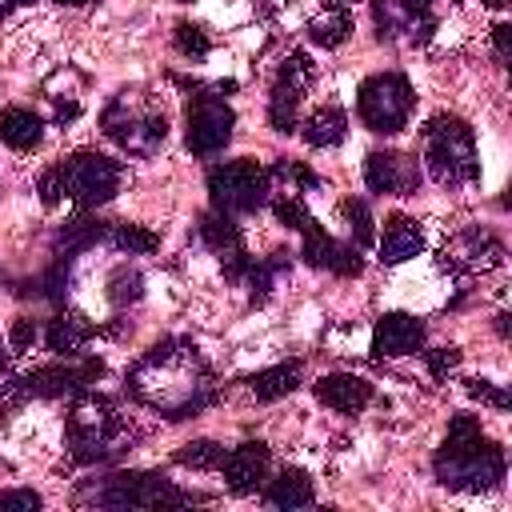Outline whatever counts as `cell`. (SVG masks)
Wrapping results in <instances>:
<instances>
[{"instance_id": "obj_1", "label": "cell", "mask_w": 512, "mask_h": 512, "mask_svg": "<svg viewBox=\"0 0 512 512\" xmlns=\"http://www.w3.org/2000/svg\"><path fill=\"white\" fill-rule=\"evenodd\" d=\"M128 392L164 420H184L212 400L216 384L192 340H164L136 360L128 372Z\"/></svg>"}, {"instance_id": "obj_2", "label": "cell", "mask_w": 512, "mask_h": 512, "mask_svg": "<svg viewBox=\"0 0 512 512\" xmlns=\"http://www.w3.org/2000/svg\"><path fill=\"white\" fill-rule=\"evenodd\" d=\"M436 480L444 488H460V492H488L504 480V452L480 432V420L472 416H456L448 424L444 448L436 452Z\"/></svg>"}, {"instance_id": "obj_3", "label": "cell", "mask_w": 512, "mask_h": 512, "mask_svg": "<svg viewBox=\"0 0 512 512\" xmlns=\"http://www.w3.org/2000/svg\"><path fill=\"white\" fill-rule=\"evenodd\" d=\"M124 432H128V424L108 396H96V392L76 396V404L68 412V448L80 464H100V460L120 456Z\"/></svg>"}, {"instance_id": "obj_4", "label": "cell", "mask_w": 512, "mask_h": 512, "mask_svg": "<svg viewBox=\"0 0 512 512\" xmlns=\"http://www.w3.org/2000/svg\"><path fill=\"white\" fill-rule=\"evenodd\" d=\"M424 164L432 172L436 184L456 188L480 176V160H476V136L468 128V120L460 116H432L424 124Z\"/></svg>"}, {"instance_id": "obj_5", "label": "cell", "mask_w": 512, "mask_h": 512, "mask_svg": "<svg viewBox=\"0 0 512 512\" xmlns=\"http://www.w3.org/2000/svg\"><path fill=\"white\" fill-rule=\"evenodd\" d=\"M92 504L100 508H180L192 504L188 492H180L160 472H116L92 488Z\"/></svg>"}, {"instance_id": "obj_6", "label": "cell", "mask_w": 512, "mask_h": 512, "mask_svg": "<svg viewBox=\"0 0 512 512\" xmlns=\"http://www.w3.org/2000/svg\"><path fill=\"white\" fill-rule=\"evenodd\" d=\"M412 104H416L412 84H408L400 72H376V76H368V80L360 84V92H356V112H360V120H364L372 132H380V136L400 132V128L408 124V116H412Z\"/></svg>"}, {"instance_id": "obj_7", "label": "cell", "mask_w": 512, "mask_h": 512, "mask_svg": "<svg viewBox=\"0 0 512 512\" xmlns=\"http://www.w3.org/2000/svg\"><path fill=\"white\" fill-rule=\"evenodd\" d=\"M208 196H212V212L224 216L256 212L268 200V172L256 160H224L220 168L208 172Z\"/></svg>"}, {"instance_id": "obj_8", "label": "cell", "mask_w": 512, "mask_h": 512, "mask_svg": "<svg viewBox=\"0 0 512 512\" xmlns=\"http://www.w3.org/2000/svg\"><path fill=\"white\" fill-rule=\"evenodd\" d=\"M104 132L132 156H152L164 136H168V120L164 112L148 108V104H136L128 96H116L108 108H104Z\"/></svg>"}, {"instance_id": "obj_9", "label": "cell", "mask_w": 512, "mask_h": 512, "mask_svg": "<svg viewBox=\"0 0 512 512\" xmlns=\"http://www.w3.org/2000/svg\"><path fill=\"white\" fill-rule=\"evenodd\" d=\"M56 168L64 180V196L76 200L80 208H96V204L112 200L120 188V164L100 152H76V156L60 160Z\"/></svg>"}, {"instance_id": "obj_10", "label": "cell", "mask_w": 512, "mask_h": 512, "mask_svg": "<svg viewBox=\"0 0 512 512\" xmlns=\"http://www.w3.org/2000/svg\"><path fill=\"white\" fill-rule=\"evenodd\" d=\"M232 108L220 96H196L188 104V128H184V144L196 156H216L224 152V144L232 140Z\"/></svg>"}, {"instance_id": "obj_11", "label": "cell", "mask_w": 512, "mask_h": 512, "mask_svg": "<svg viewBox=\"0 0 512 512\" xmlns=\"http://www.w3.org/2000/svg\"><path fill=\"white\" fill-rule=\"evenodd\" d=\"M312 80V64L304 52H292L280 68V80L272 88V100H268V124L276 132H292L296 128V104H300V92L308 88Z\"/></svg>"}, {"instance_id": "obj_12", "label": "cell", "mask_w": 512, "mask_h": 512, "mask_svg": "<svg viewBox=\"0 0 512 512\" xmlns=\"http://www.w3.org/2000/svg\"><path fill=\"white\" fill-rule=\"evenodd\" d=\"M364 180L380 196H412L420 188V164L408 152H368Z\"/></svg>"}, {"instance_id": "obj_13", "label": "cell", "mask_w": 512, "mask_h": 512, "mask_svg": "<svg viewBox=\"0 0 512 512\" xmlns=\"http://www.w3.org/2000/svg\"><path fill=\"white\" fill-rule=\"evenodd\" d=\"M444 264L452 272H488L504 264V244L484 228H464L444 244Z\"/></svg>"}, {"instance_id": "obj_14", "label": "cell", "mask_w": 512, "mask_h": 512, "mask_svg": "<svg viewBox=\"0 0 512 512\" xmlns=\"http://www.w3.org/2000/svg\"><path fill=\"white\" fill-rule=\"evenodd\" d=\"M100 376V360H84V364H48L36 368L32 376L16 380L24 396H64V392H84L92 380Z\"/></svg>"}, {"instance_id": "obj_15", "label": "cell", "mask_w": 512, "mask_h": 512, "mask_svg": "<svg viewBox=\"0 0 512 512\" xmlns=\"http://www.w3.org/2000/svg\"><path fill=\"white\" fill-rule=\"evenodd\" d=\"M424 344V324L408 312H384L372 328V356L376 360H396L408 356Z\"/></svg>"}, {"instance_id": "obj_16", "label": "cell", "mask_w": 512, "mask_h": 512, "mask_svg": "<svg viewBox=\"0 0 512 512\" xmlns=\"http://www.w3.org/2000/svg\"><path fill=\"white\" fill-rule=\"evenodd\" d=\"M376 24L380 36L408 32L412 40H428V32L436 28L432 0H376Z\"/></svg>"}, {"instance_id": "obj_17", "label": "cell", "mask_w": 512, "mask_h": 512, "mask_svg": "<svg viewBox=\"0 0 512 512\" xmlns=\"http://www.w3.org/2000/svg\"><path fill=\"white\" fill-rule=\"evenodd\" d=\"M220 472H224L228 492L244 496V492H252V488L264 480V472H268V448H264L260 440H244V444H236L232 452H224Z\"/></svg>"}, {"instance_id": "obj_18", "label": "cell", "mask_w": 512, "mask_h": 512, "mask_svg": "<svg viewBox=\"0 0 512 512\" xmlns=\"http://www.w3.org/2000/svg\"><path fill=\"white\" fill-rule=\"evenodd\" d=\"M300 236H304V260H308L312 268H328V272H336V276H356V272H360L356 248L332 240L320 224H308Z\"/></svg>"}, {"instance_id": "obj_19", "label": "cell", "mask_w": 512, "mask_h": 512, "mask_svg": "<svg viewBox=\"0 0 512 512\" xmlns=\"http://www.w3.org/2000/svg\"><path fill=\"white\" fill-rule=\"evenodd\" d=\"M200 240L228 264L224 272L236 280L244 268H248V256H244V240H240V228L232 224V216H224V212H208V216H200Z\"/></svg>"}, {"instance_id": "obj_20", "label": "cell", "mask_w": 512, "mask_h": 512, "mask_svg": "<svg viewBox=\"0 0 512 512\" xmlns=\"http://www.w3.org/2000/svg\"><path fill=\"white\" fill-rule=\"evenodd\" d=\"M316 400L332 412H344V416H356L372 404V384L364 376H352V372H332L316 384Z\"/></svg>"}, {"instance_id": "obj_21", "label": "cell", "mask_w": 512, "mask_h": 512, "mask_svg": "<svg viewBox=\"0 0 512 512\" xmlns=\"http://www.w3.org/2000/svg\"><path fill=\"white\" fill-rule=\"evenodd\" d=\"M424 248V232L412 216H388L384 236H380V260L384 264H404Z\"/></svg>"}, {"instance_id": "obj_22", "label": "cell", "mask_w": 512, "mask_h": 512, "mask_svg": "<svg viewBox=\"0 0 512 512\" xmlns=\"http://www.w3.org/2000/svg\"><path fill=\"white\" fill-rule=\"evenodd\" d=\"M40 136H44V120L36 112H28V108H4L0 112V140L8 148L28 152L40 144Z\"/></svg>"}, {"instance_id": "obj_23", "label": "cell", "mask_w": 512, "mask_h": 512, "mask_svg": "<svg viewBox=\"0 0 512 512\" xmlns=\"http://www.w3.org/2000/svg\"><path fill=\"white\" fill-rule=\"evenodd\" d=\"M264 500H268L272 508H308V504H312V480H308V472L284 468V472L264 488Z\"/></svg>"}, {"instance_id": "obj_24", "label": "cell", "mask_w": 512, "mask_h": 512, "mask_svg": "<svg viewBox=\"0 0 512 512\" xmlns=\"http://www.w3.org/2000/svg\"><path fill=\"white\" fill-rule=\"evenodd\" d=\"M104 236H108V228H104V220H96V216H76V220H68V224L60 228V236H56L60 260H72L76 252L100 244Z\"/></svg>"}, {"instance_id": "obj_25", "label": "cell", "mask_w": 512, "mask_h": 512, "mask_svg": "<svg viewBox=\"0 0 512 512\" xmlns=\"http://www.w3.org/2000/svg\"><path fill=\"white\" fill-rule=\"evenodd\" d=\"M88 336H92V324H84V316H68V312H60L44 332V340L56 356H76L88 344Z\"/></svg>"}, {"instance_id": "obj_26", "label": "cell", "mask_w": 512, "mask_h": 512, "mask_svg": "<svg viewBox=\"0 0 512 512\" xmlns=\"http://www.w3.org/2000/svg\"><path fill=\"white\" fill-rule=\"evenodd\" d=\"M344 132H348V116L340 108H320L304 120V140L312 148H332L344 140Z\"/></svg>"}, {"instance_id": "obj_27", "label": "cell", "mask_w": 512, "mask_h": 512, "mask_svg": "<svg viewBox=\"0 0 512 512\" xmlns=\"http://www.w3.org/2000/svg\"><path fill=\"white\" fill-rule=\"evenodd\" d=\"M248 384H252L256 400H280V396L296 392V384H300V364L292 360V364H276V368H264V372H256Z\"/></svg>"}, {"instance_id": "obj_28", "label": "cell", "mask_w": 512, "mask_h": 512, "mask_svg": "<svg viewBox=\"0 0 512 512\" xmlns=\"http://www.w3.org/2000/svg\"><path fill=\"white\" fill-rule=\"evenodd\" d=\"M348 32H352V16H348L344 8H324V12L308 24V36H312L320 48H336V44H344Z\"/></svg>"}, {"instance_id": "obj_29", "label": "cell", "mask_w": 512, "mask_h": 512, "mask_svg": "<svg viewBox=\"0 0 512 512\" xmlns=\"http://www.w3.org/2000/svg\"><path fill=\"white\" fill-rule=\"evenodd\" d=\"M108 240L120 248V252H128V256H148V252H156V232H148V228H140V224H116L112 232H108Z\"/></svg>"}, {"instance_id": "obj_30", "label": "cell", "mask_w": 512, "mask_h": 512, "mask_svg": "<svg viewBox=\"0 0 512 512\" xmlns=\"http://www.w3.org/2000/svg\"><path fill=\"white\" fill-rule=\"evenodd\" d=\"M220 460H224V444H216V440H192V444H184L180 452H176V464H184V468H220Z\"/></svg>"}, {"instance_id": "obj_31", "label": "cell", "mask_w": 512, "mask_h": 512, "mask_svg": "<svg viewBox=\"0 0 512 512\" xmlns=\"http://www.w3.org/2000/svg\"><path fill=\"white\" fill-rule=\"evenodd\" d=\"M344 216H348V232L360 248H368L376 240V224H372V212L364 200H344Z\"/></svg>"}, {"instance_id": "obj_32", "label": "cell", "mask_w": 512, "mask_h": 512, "mask_svg": "<svg viewBox=\"0 0 512 512\" xmlns=\"http://www.w3.org/2000/svg\"><path fill=\"white\" fill-rule=\"evenodd\" d=\"M284 268H288V256H284V252H272L268 260L252 264V304H260V300L268 296V288H272L276 272H284Z\"/></svg>"}, {"instance_id": "obj_33", "label": "cell", "mask_w": 512, "mask_h": 512, "mask_svg": "<svg viewBox=\"0 0 512 512\" xmlns=\"http://www.w3.org/2000/svg\"><path fill=\"white\" fill-rule=\"evenodd\" d=\"M176 48L184 56H192V60H204L208 48H212V40H208V32L200 24H176Z\"/></svg>"}, {"instance_id": "obj_34", "label": "cell", "mask_w": 512, "mask_h": 512, "mask_svg": "<svg viewBox=\"0 0 512 512\" xmlns=\"http://www.w3.org/2000/svg\"><path fill=\"white\" fill-rule=\"evenodd\" d=\"M140 272H128V268H120V272H112L108 276V300L112 304H132V300H140Z\"/></svg>"}, {"instance_id": "obj_35", "label": "cell", "mask_w": 512, "mask_h": 512, "mask_svg": "<svg viewBox=\"0 0 512 512\" xmlns=\"http://www.w3.org/2000/svg\"><path fill=\"white\" fill-rule=\"evenodd\" d=\"M36 344V324L28 320V316H20L16 324H12V332H8V348L12 352H24V348H32Z\"/></svg>"}, {"instance_id": "obj_36", "label": "cell", "mask_w": 512, "mask_h": 512, "mask_svg": "<svg viewBox=\"0 0 512 512\" xmlns=\"http://www.w3.org/2000/svg\"><path fill=\"white\" fill-rule=\"evenodd\" d=\"M456 364H460V352H456V348H432V352H428V368H432L436 380L448 376Z\"/></svg>"}, {"instance_id": "obj_37", "label": "cell", "mask_w": 512, "mask_h": 512, "mask_svg": "<svg viewBox=\"0 0 512 512\" xmlns=\"http://www.w3.org/2000/svg\"><path fill=\"white\" fill-rule=\"evenodd\" d=\"M468 392H472L476 400L492 404V408H508V392H504V388H496V384H488V380H472V384H468Z\"/></svg>"}, {"instance_id": "obj_38", "label": "cell", "mask_w": 512, "mask_h": 512, "mask_svg": "<svg viewBox=\"0 0 512 512\" xmlns=\"http://www.w3.org/2000/svg\"><path fill=\"white\" fill-rule=\"evenodd\" d=\"M60 196H64V180H60V168H48V172L40 176V200L52 208V204H60Z\"/></svg>"}, {"instance_id": "obj_39", "label": "cell", "mask_w": 512, "mask_h": 512, "mask_svg": "<svg viewBox=\"0 0 512 512\" xmlns=\"http://www.w3.org/2000/svg\"><path fill=\"white\" fill-rule=\"evenodd\" d=\"M0 508H40V496L28 488H12V492H0Z\"/></svg>"}, {"instance_id": "obj_40", "label": "cell", "mask_w": 512, "mask_h": 512, "mask_svg": "<svg viewBox=\"0 0 512 512\" xmlns=\"http://www.w3.org/2000/svg\"><path fill=\"white\" fill-rule=\"evenodd\" d=\"M492 40H496V56H500V60H508V44H512V28H508V24H496V28H492Z\"/></svg>"}, {"instance_id": "obj_41", "label": "cell", "mask_w": 512, "mask_h": 512, "mask_svg": "<svg viewBox=\"0 0 512 512\" xmlns=\"http://www.w3.org/2000/svg\"><path fill=\"white\" fill-rule=\"evenodd\" d=\"M12 8H16V4H12V0H0V16H8V12H12Z\"/></svg>"}, {"instance_id": "obj_42", "label": "cell", "mask_w": 512, "mask_h": 512, "mask_svg": "<svg viewBox=\"0 0 512 512\" xmlns=\"http://www.w3.org/2000/svg\"><path fill=\"white\" fill-rule=\"evenodd\" d=\"M484 4H488V8H504L508 0H484Z\"/></svg>"}, {"instance_id": "obj_43", "label": "cell", "mask_w": 512, "mask_h": 512, "mask_svg": "<svg viewBox=\"0 0 512 512\" xmlns=\"http://www.w3.org/2000/svg\"><path fill=\"white\" fill-rule=\"evenodd\" d=\"M60 4H68V8H80V4H88V0H60Z\"/></svg>"}, {"instance_id": "obj_44", "label": "cell", "mask_w": 512, "mask_h": 512, "mask_svg": "<svg viewBox=\"0 0 512 512\" xmlns=\"http://www.w3.org/2000/svg\"><path fill=\"white\" fill-rule=\"evenodd\" d=\"M12 4H32V0H12Z\"/></svg>"}, {"instance_id": "obj_45", "label": "cell", "mask_w": 512, "mask_h": 512, "mask_svg": "<svg viewBox=\"0 0 512 512\" xmlns=\"http://www.w3.org/2000/svg\"><path fill=\"white\" fill-rule=\"evenodd\" d=\"M0 372H4V352H0Z\"/></svg>"}, {"instance_id": "obj_46", "label": "cell", "mask_w": 512, "mask_h": 512, "mask_svg": "<svg viewBox=\"0 0 512 512\" xmlns=\"http://www.w3.org/2000/svg\"><path fill=\"white\" fill-rule=\"evenodd\" d=\"M180 4H188V0H180Z\"/></svg>"}]
</instances>
